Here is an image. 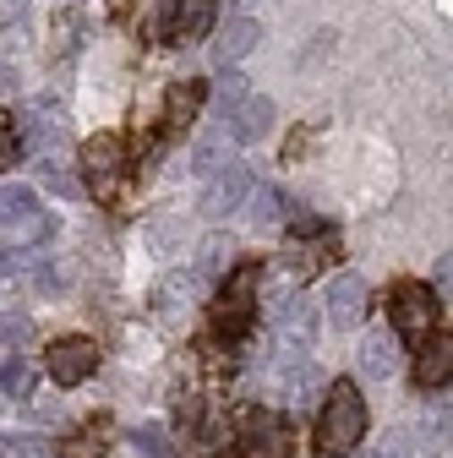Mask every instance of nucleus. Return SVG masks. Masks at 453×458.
<instances>
[{
	"instance_id": "nucleus-10",
	"label": "nucleus",
	"mask_w": 453,
	"mask_h": 458,
	"mask_svg": "<svg viewBox=\"0 0 453 458\" xmlns=\"http://www.w3.org/2000/svg\"><path fill=\"white\" fill-rule=\"evenodd\" d=\"M257 33H262V28H257L252 17H230V22L213 33V61H218V66H235L241 55L257 49Z\"/></svg>"
},
{
	"instance_id": "nucleus-2",
	"label": "nucleus",
	"mask_w": 453,
	"mask_h": 458,
	"mask_svg": "<svg viewBox=\"0 0 453 458\" xmlns=\"http://www.w3.org/2000/svg\"><path fill=\"white\" fill-rule=\"evenodd\" d=\"M49 229H55V218L38 208V191L22 186V181H6V257L44 246Z\"/></svg>"
},
{
	"instance_id": "nucleus-13",
	"label": "nucleus",
	"mask_w": 453,
	"mask_h": 458,
	"mask_svg": "<svg viewBox=\"0 0 453 458\" xmlns=\"http://www.w3.org/2000/svg\"><path fill=\"white\" fill-rule=\"evenodd\" d=\"M82 169H88L93 191H104L109 181L121 175V142H115V137H93V142L82 148Z\"/></svg>"
},
{
	"instance_id": "nucleus-21",
	"label": "nucleus",
	"mask_w": 453,
	"mask_h": 458,
	"mask_svg": "<svg viewBox=\"0 0 453 458\" xmlns=\"http://www.w3.org/2000/svg\"><path fill=\"white\" fill-rule=\"evenodd\" d=\"M0 387H6V398L28 393V360L22 355H6V366H0Z\"/></svg>"
},
{
	"instance_id": "nucleus-1",
	"label": "nucleus",
	"mask_w": 453,
	"mask_h": 458,
	"mask_svg": "<svg viewBox=\"0 0 453 458\" xmlns=\"http://www.w3.org/2000/svg\"><path fill=\"white\" fill-rule=\"evenodd\" d=\"M366 437V398L355 393V382H333L328 404L317 415V453L322 458H350Z\"/></svg>"
},
{
	"instance_id": "nucleus-3",
	"label": "nucleus",
	"mask_w": 453,
	"mask_h": 458,
	"mask_svg": "<svg viewBox=\"0 0 453 458\" xmlns=\"http://www.w3.org/2000/svg\"><path fill=\"white\" fill-rule=\"evenodd\" d=\"M388 322H393V333H405L410 344L437 338V290H432V284H393Z\"/></svg>"
},
{
	"instance_id": "nucleus-6",
	"label": "nucleus",
	"mask_w": 453,
	"mask_h": 458,
	"mask_svg": "<svg viewBox=\"0 0 453 458\" xmlns=\"http://www.w3.org/2000/svg\"><path fill=\"white\" fill-rule=\"evenodd\" d=\"M93 366H98V344L93 338H55L49 344V377H55V387L88 382Z\"/></svg>"
},
{
	"instance_id": "nucleus-25",
	"label": "nucleus",
	"mask_w": 453,
	"mask_h": 458,
	"mask_svg": "<svg viewBox=\"0 0 453 458\" xmlns=\"http://www.w3.org/2000/svg\"><path fill=\"white\" fill-rule=\"evenodd\" d=\"M44 181L55 186V197H77V181L66 175V169H61V164H44Z\"/></svg>"
},
{
	"instance_id": "nucleus-20",
	"label": "nucleus",
	"mask_w": 453,
	"mask_h": 458,
	"mask_svg": "<svg viewBox=\"0 0 453 458\" xmlns=\"http://www.w3.org/2000/svg\"><path fill=\"white\" fill-rule=\"evenodd\" d=\"M285 208H290V202H285V191H278V186H262V191L252 197V218H257V224H285Z\"/></svg>"
},
{
	"instance_id": "nucleus-5",
	"label": "nucleus",
	"mask_w": 453,
	"mask_h": 458,
	"mask_svg": "<svg viewBox=\"0 0 453 458\" xmlns=\"http://www.w3.org/2000/svg\"><path fill=\"white\" fill-rule=\"evenodd\" d=\"M213 28V6L208 0H164L158 17H153V33L164 44H186V38H202Z\"/></svg>"
},
{
	"instance_id": "nucleus-17",
	"label": "nucleus",
	"mask_w": 453,
	"mask_h": 458,
	"mask_svg": "<svg viewBox=\"0 0 453 458\" xmlns=\"http://www.w3.org/2000/svg\"><path fill=\"white\" fill-rule=\"evenodd\" d=\"M213 98H218V109H224V121H230V114H235V109L252 98V93H246V77H241L235 66H224V72H218V88H213Z\"/></svg>"
},
{
	"instance_id": "nucleus-7",
	"label": "nucleus",
	"mask_w": 453,
	"mask_h": 458,
	"mask_svg": "<svg viewBox=\"0 0 453 458\" xmlns=\"http://www.w3.org/2000/svg\"><path fill=\"white\" fill-rule=\"evenodd\" d=\"M252 197H257V191H252V175H246L241 164H230V169H218V175L208 181V191H202V213H208V218H230V213H241Z\"/></svg>"
},
{
	"instance_id": "nucleus-19",
	"label": "nucleus",
	"mask_w": 453,
	"mask_h": 458,
	"mask_svg": "<svg viewBox=\"0 0 453 458\" xmlns=\"http://www.w3.org/2000/svg\"><path fill=\"white\" fill-rule=\"evenodd\" d=\"M61 458H104V420H88L77 437H66Z\"/></svg>"
},
{
	"instance_id": "nucleus-23",
	"label": "nucleus",
	"mask_w": 453,
	"mask_h": 458,
	"mask_svg": "<svg viewBox=\"0 0 453 458\" xmlns=\"http://www.w3.org/2000/svg\"><path fill=\"white\" fill-rule=\"evenodd\" d=\"M432 290H437V301H453V251L437 257V267H432Z\"/></svg>"
},
{
	"instance_id": "nucleus-14",
	"label": "nucleus",
	"mask_w": 453,
	"mask_h": 458,
	"mask_svg": "<svg viewBox=\"0 0 453 458\" xmlns=\"http://www.w3.org/2000/svg\"><path fill=\"white\" fill-rule=\"evenodd\" d=\"M202 98H208L202 82H175V88H169V98H164V126H169V131H181L192 114L202 109Z\"/></svg>"
},
{
	"instance_id": "nucleus-16",
	"label": "nucleus",
	"mask_w": 453,
	"mask_h": 458,
	"mask_svg": "<svg viewBox=\"0 0 453 458\" xmlns=\"http://www.w3.org/2000/svg\"><path fill=\"white\" fill-rule=\"evenodd\" d=\"M448 442H453V410H432V415L421 420V453L437 458Z\"/></svg>"
},
{
	"instance_id": "nucleus-12",
	"label": "nucleus",
	"mask_w": 453,
	"mask_h": 458,
	"mask_svg": "<svg viewBox=\"0 0 453 458\" xmlns=\"http://www.w3.org/2000/svg\"><path fill=\"white\" fill-rule=\"evenodd\" d=\"M393 371H399V344H393V333H366L361 338V377L388 382Z\"/></svg>"
},
{
	"instance_id": "nucleus-15",
	"label": "nucleus",
	"mask_w": 453,
	"mask_h": 458,
	"mask_svg": "<svg viewBox=\"0 0 453 458\" xmlns=\"http://www.w3.org/2000/svg\"><path fill=\"white\" fill-rule=\"evenodd\" d=\"M197 273H202V278L235 273V246H230V235H213V241H202V262H197Z\"/></svg>"
},
{
	"instance_id": "nucleus-18",
	"label": "nucleus",
	"mask_w": 453,
	"mask_h": 458,
	"mask_svg": "<svg viewBox=\"0 0 453 458\" xmlns=\"http://www.w3.org/2000/svg\"><path fill=\"white\" fill-rule=\"evenodd\" d=\"M192 169H197V175H218V169H230V137H208V142H197Z\"/></svg>"
},
{
	"instance_id": "nucleus-9",
	"label": "nucleus",
	"mask_w": 453,
	"mask_h": 458,
	"mask_svg": "<svg viewBox=\"0 0 453 458\" xmlns=\"http://www.w3.org/2000/svg\"><path fill=\"white\" fill-rule=\"evenodd\" d=\"M410 377H415V387H448L453 382V333H437L421 344Z\"/></svg>"
},
{
	"instance_id": "nucleus-22",
	"label": "nucleus",
	"mask_w": 453,
	"mask_h": 458,
	"mask_svg": "<svg viewBox=\"0 0 453 458\" xmlns=\"http://www.w3.org/2000/svg\"><path fill=\"white\" fill-rule=\"evenodd\" d=\"M132 442H137V453H142V458H169L164 426H137V431H132Z\"/></svg>"
},
{
	"instance_id": "nucleus-8",
	"label": "nucleus",
	"mask_w": 453,
	"mask_h": 458,
	"mask_svg": "<svg viewBox=\"0 0 453 458\" xmlns=\"http://www.w3.org/2000/svg\"><path fill=\"white\" fill-rule=\"evenodd\" d=\"M241 453L246 458H285V420L273 410H252L241 420Z\"/></svg>"
},
{
	"instance_id": "nucleus-24",
	"label": "nucleus",
	"mask_w": 453,
	"mask_h": 458,
	"mask_svg": "<svg viewBox=\"0 0 453 458\" xmlns=\"http://www.w3.org/2000/svg\"><path fill=\"white\" fill-rule=\"evenodd\" d=\"M28 333H33V322L17 311V317H6V355H22V344H28Z\"/></svg>"
},
{
	"instance_id": "nucleus-4",
	"label": "nucleus",
	"mask_w": 453,
	"mask_h": 458,
	"mask_svg": "<svg viewBox=\"0 0 453 458\" xmlns=\"http://www.w3.org/2000/svg\"><path fill=\"white\" fill-rule=\"evenodd\" d=\"M322 311L338 333H355L366 317V278L361 273H333L328 290H322Z\"/></svg>"
},
{
	"instance_id": "nucleus-11",
	"label": "nucleus",
	"mask_w": 453,
	"mask_h": 458,
	"mask_svg": "<svg viewBox=\"0 0 453 458\" xmlns=\"http://www.w3.org/2000/svg\"><path fill=\"white\" fill-rule=\"evenodd\" d=\"M268 126H273V98H257V93H252V98L230 114V142L252 148V142L268 137Z\"/></svg>"
},
{
	"instance_id": "nucleus-26",
	"label": "nucleus",
	"mask_w": 453,
	"mask_h": 458,
	"mask_svg": "<svg viewBox=\"0 0 453 458\" xmlns=\"http://www.w3.org/2000/svg\"><path fill=\"white\" fill-rule=\"evenodd\" d=\"M361 458H382V453H361Z\"/></svg>"
}]
</instances>
